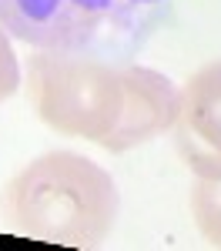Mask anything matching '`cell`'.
Wrapping results in <instances>:
<instances>
[{"instance_id": "cell-1", "label": "cell", "mask_w": 221, "mask_h": 251, "mask_svg": "<svg viewBox=\"0 0 221 251\" xmlns=\"http://www.w3.org/2000/svg\"><path fill=\"white\" fill-rule=\"evenodd\" d=\"M121 211L114 177L74 151L34 157L0 194L7 231L71 248H98Z\"/></svg>"}, {"instance_id": "cell-2", "label": "cell", "mask_w": 221, "mask_h": 251, "mask_svg": "<svg viewBox=\"0 0 221 251\" xmlns=\"http://www.w3.org/2000/svg\"><path fill=\"white\" fill-rule=\"evenodd\" d=\"M174 0H0V30L47 54L134 64Z\"/></svg>"}, {"instance_id": "cell-3", "label": "cell", "mask_w": 221, "mask_h": 251, "mask_svg": "<svg viewBox=\"0 0 221 251\" xmlns=\"http://www.w3.org/2000/svg\"><path fill=\"white\" fill-rule=\"evenodd\" d=\"M124 64L37 50L30 57V97L40 121L57 134L107 148L124 111Z\"/></svg>"}, {"instance_id": "cell-4", "label": "cell", "mask_w": 221, "mask_h": 251, "mask_svg": "<svg viewBox=\"0 0 221 251\" xmlns=\"http://www.w3.org/2000/svg\"><path fill=\"white\" fill-rule=\"evenodd\" d=\"M171 131L195 177H221V60L204 64L188 77Z\"/></svg>"}, {"instance_id": "cell-5", "label": "cell", "mask_w": 221, "mask_h": 251, "mask_svg": "<svg viewBox=\"0 0 221 251\" xmlns=\"http://www.w3.org/2000/svg\"><path fill=\"white\" fill-rule=\"evenodd\" d=\"M121 77H124V111H121L118 131L111 134L107 148H104L114 154L147 144L158 134L171 131L181 111V91L161 71L141 67V64H124Z\"/></svg>"}, {"instance_id": "cell-6", "label": "cell", "mask_w": 221, "mask_h": 251, "mask_svg": "<svg viewBox=\"0 0 221 251\" xmlns=\"http://www.w3.org/2000/svg\"><path fill=\"white\" fill-rule=\"evenodd\" d=\"M191 214L201 238L221 248V177H198L191 188Z\"/></svg>"}, {"instance_id": "cell-7", "label": "cell", "mask_w": 221, "mask_h": 251, "mask_svg": "<svg viewBox=\"0 0 221 251\" xmlns=\"http://www.w3.org/2000/svg\"><path fill=\"white\" fill-rule=\"evenodd\" d=\"M20 87V64H17V54L7 40V30H0V100L10 97L14 91Z\"/></svg>"}]
</instances>
